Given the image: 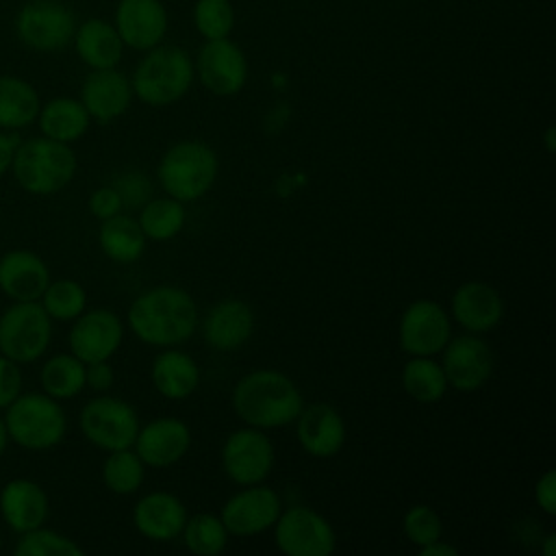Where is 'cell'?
Returning <instances> with one entry per match:
<instances>
[{"mask_svg":"<svg viewBox=\"0 0 556 556\" xmlns=\"http://www.w3.org/2000/svg\"><path fill=\"white\" fill-rule=\"evenodd\" d=\"M113 26L124 46L148 52L167 33V11L161 0H119Z\"/></svg>","mask_w":556,"mask_h":556,"instance_id":"44dd1931","label":"cell"},{"mask_svg":"<svg viewBox=\"0 0 556 556\" xmlns=\"http://www.w3.org/2000/svg\"><path fill=\"white\" fill-rule=\"evenodd\" d=\"M98 243L109 261L130 265L143 256L148 239L135 217L117 213L109 219H102L98 230Z\"/></svg>","mask_w":556,"mask_h":556,"instance_id":"f1b7e54d","label":"cell"},{"mask_svg":"<svg viewBox=\"0 0 556 556\" xmlns=\"http://www.w3.org/2000/svg\"><path fill=\"white\" fill-rule=\"evenodd\" d=\"M137 222H139L146 239L169 241L185 228L187 211H185L182 202H178L169 195L154 198V200H148L139 208Z\"/></svg>","mask_w":556,"mask_h":556,"instance_id":"d6a6232c","label":"cell"},{"mask_svg":"<svg viewBox=\"0 0 556 556\" xmlns=\"http://www.w3.org/2000/svg\"><path fill=\"white\" fill-rule=\"evenodd\" d=\"M295 437L300 447L313 458H332L345 445L348 428L341 413L326 404L317 402L304 406L295 419Z\"/></svg>","mask_w":556,"mask_h":556,"instance_id":"ffe728a7","label":"cell"},{"mask_svg":"<svg viewBox=\"0 0 556 556\" xmlns=\"http://www.w3.org/2000/svg\"><path fill=\"white\" fill-rule=\"evenodd\" d=\"M150 380L163 397L185 400L195 393L200 384V367L187 352L167 348L152 361Z\"/></svg>","mask_w":556,"mask_h":556,"instance_id":"4316f807","label":"cell"},{"mask_svg":"<svg viewBox=\"0 0 556 556\" xmlns=\"http://www.w3.org/2000/svg\"><path fill=\"white\" fill-rule=\"evenodd\" d=\"M115 371L109 361H96L85 365V384L93 391H109L113 387Z\"/></svg>","mask_w":556,"mask_h":556,"instance_id":"ee69618b","label":"cell"},{"mask_svg":"<svg viewBox=\"0 0 556 556\" xmlns=\"http://www.w3.org/2000/svg\"><path fill=\"white\" fill-rule=\"evenodd\" d=\"M274 543L287 556H328L337 547V534L321 513L289 506L274 523Z\"/></svg>","mask_w":556,"mask_h":556,"instance_id":"30bf717a","label":"cell"},{"mask_svg":"<svg viewBox=\"0 0 556 556\" xmlns=\"http://www.w3.org/2000/svg\"><path fill=\"white\" fill-rule=\"evenodd\" d=\"M41 391L59 402L72 400L83 393L85 384V363L72 352L54 354L43 361L39 369Z\"/></svg>","mask_w":556,"mask_h":556,"instance_id":"4dcf8cb0","label":"cell"},{"mask_svg":"<svg viewBox=\"0 0 556 556\" xmlns=\"http://www.w3.org/2000/svg\"><path fill=\"white\" fill-rule=\"evenodd\" d=\"M441 354H443L441 367H443L447 387L456 391H463V393L478 391L489 382L493 374V365H495L493 352L489 343L480 339V334L465 332L458 337H450Z\"/></svg>","mask_w":556,"mask_h":556,"instance_id":"4fadbf2b","label":"cell"},{"mask_svg":"<svg viewBox=\"0 0 556 556\" xmlns=\"http://www.w3.org/2000/svg\"><path fill=\"white\" fill-rule=\"evenodd\" d=\"M72 43L78 59L89 70L117 67V63L122 61L124 43L115 26L106 20L91 17V20H85L83 24H76Z\"/></svg>","mask_w":556,"mask_h":556,"instance_id":"484cf974","label":"cell"},{"mask_svg":"<svg viewBox=\"0 0 556 556\" xmlns=\"http://www.w3.org/2000/svg\"><path fill=\"white\" fill-rule=\"evenodd\" d=\"M52 343V319L39 302H11L0 313V354L17 365L39 361Z\"/></svg>","mask_w":556,"mask_h":556,"instance_id":"52a82bcc","label":"cell"},{"mask_svg":"<svg viewBox=\"0 0 556 556\" xmlns=\"http://www.w3.org/2000/svg\"><path fill=\"white\" fill-rule=\"evenodd\" d=\"M402 389L419 404H434L447 391V380L441 363L432 356H410L402 367Z\"/></svg>","mask_w":556,"mask_h":556,"instance_id":"1f68e13d","label":"cell"},{"mask_svg":"<svg viewBox=\"0 0 556 556\" xmlns=\"http://www.w3.org/2000/svg\"><path fill=\"white\" fill-rule=\"evenodd\" d=\"M280 510V495L271 486L258 482L248 484L232 497H228L219 510V519L226 526L228 534L254 536L274 528Z\"/></svg>","mask_w":556,"mask_h":556,"instance_id":"9a60e30c","label":"cell"},{"mask_svg":"<svg viewBox=\"0 0 556 556\" xmlns=\"http://www.w3.org/2000/svg\"><path fill=\"white\" fill-rule=\"evenodd\" d=\"M554 135H556V130H554V126H549L547 130H545V150L552 154L554 150H556V141H554Z\"/></svg>","mask_w":556,"mask_h":556,"instance_id":"681fc988","label":"cell"},{"mask_svg":"<svg viewBox=\"0 0 556 556\" xmlns=\"http://www.w3.org/2000/svg\"><path fill=\"white\" fill-rule=\"evenodd\" d=\"M146 478V465L132 447L113 450L102 463V482L115 495H132Z\"/></svg>","mask_w":556,"mask_h":556,"instance_id":"836d02e7","label":"cell"},{"mask_svg":"<svg viewBox=\"0 0 556 556\" xmlns=\"http://www.w3.org/2000/svg\"><path fill=\"white\" fill-rule=\"evenodd\" d=\"M83 437L98 450L113 452L132 447L139 432L137 410L113 395H98L89 400L78 415Z\"/></svg>","mask_w":556,"mask_h":556,"instance_id":"ba28073f","label":"cell"},{"mask_svg":"<svg viewBox=\"0 0 556 556\" xmlns=\"http://www.w3.org/2000/svg\"><path fill=\"white\" fill-rule=\"evenodd\" d=\"M9 441L26 452L56 447L67 434V415L59 400L43 391H22L4 410Z\"/></svg>","mask_w":556,"mask_h":556,"instance_id":"277c9868","label":"cell"},{"mask_svg":"<svg viewBox=\"0 0 556 556\" xmlns=\"http://www.w3.org/2000/svg\"><path fill=\"white\" fill-rule=\"evenodd\" d=\"M421 556H456L458 547H454L452 543H445L443 539H437L424 547H419Z\"/></svg>","mask_w":556,"mask_h":556,"instance_id":"bcb514c9","label":"cell"},{"mask_svg":"<svg viewBox=\"0 0 556 556\" xmlns=\"http://www.w3.org/2000/svg\"><path fill=\"white\" fill-rule=\"evenodd\" d=\"M50 278L46 261L33 250L13 248L0 256V293L9 302H39Z\"/></svg>","mask_w":556,"mask_h":556,"instance_id":"7402d4cb","label":"cell"},{"mask_svg":"<svg viewBox=\"0 0 556 556\" xmlns=\"http://www.w3.org/2000/svg\"><path fill=\"white\" fill-rule=\"evenodd\" d=\"M20 135L11 130H0V178L11 172V163L20 143Z\"/></svg>","mask_w":556,"mask_h":556,"instance_id":"f6af8a7d","label":"cell"},{"mask_svg":"<svg viewBox=\"0 0 556 556\" xmlns=\"http://www.w3.org/2000/svg\"><path fill=\"white\" fill-rule=\"evenodd\" d=\"M452 337V317L434 300H415L400 315L397 341L410 356H437Z\"/></svg>","mask_w":556,"mask_h":556,"instance_id":"7c38bea8","label":"cell"},{"mask_svg":"<svg viewBox=\"0 0 556 556\" xmlns=\"http://www.w3.org/2000/svg\"><path fill=\"white\" fill-rule=\"evenodd\" d=\"M534 502L547 517L556 515V471L554 469H547L539 476L534 484Z\"/></svg>","mask_w":556,"mask_h":556,"instance_id":"7bdbcfd3","label":"cell"},{"mask_svg":"<svg viewBox=\"0 0 556 556\" xmlns=\"http://www.w3.org/2000/svg\"><path fill=\"white\" fill-rule=\"evenodd\" d=\"M185 547L195 556H217L224 552L228 543V530L222 523L219 515L211 513H198L193 517H187L185 528L180 532Z\"/></svg>","mask_w":556,"mask_h":556,"instance_id":"d590c367","label":"cell"},{"mask_svg":"<svg viewBox=\"0 0 556 556\" xmlns=\"http://www.w3.org/2000/svg\"><path fill=\"white\" fill-rule=\"evenodd\" d=\"M9 432H7V426H4V419H2V415H0V458L4 456V452H7V447H9Z\"/></svg>","mask_w":556,"mask_h":556,"instance_id":"c3c4849f","label":"cell"},{"mask_svg":"<svg viewBox=\"0 0 556 556\" xmlns=\"http://www.w3.org/2000/svg\"><path fill=\"white\" fill-rule=\"evenodd\" d=\"M193 70L202 87L219 98L239 93L248 83V59L228 37L204 41Z\"/></svg>","mask_w":556,"mask_h":556,"instance_id":"5bb4252c","label":"cell"},{"mask_svg":"<svg viewBox=\"0 0 556 556\" xmlns=\"http://www.w3.org/2000/svg\"><path fill=\"white\" fill-rule=\"evenodd\" d=\"M39 304L52 321H74L87 308V291L74 278H50Z\"/></svg>","mask_w":556,"mask_h":556,"instance_id":"e575fe53","label":"cell"},{"mask_svg":"<svg viewBox=\"0 0 556 556\" xmlns=\"http://www.w3.org/2000/svg\"><path fill=\"white\" fill-rule=\"evenodd\" d=\"M22 365L0 354V410H4L24 389Z\"/></svg>","mask_w":556,"mask_h":556,"instance_id":"60d3db41","label":"cell"},{"mask_svg":"<svg viewBox=\"0 0 556 556\" xmlns=\"http://www.w3.org/2000/svg\"><path fill=\"white\" fill-rule=\"evenodd\" d=\"M50 500L46 489L30 478H13L0 486V517L15 534L48 521Z\"/></svg>","mask_w":556,"mask_h":556,"instance_id":"603a6c76","label":"cell"},{"mask_svg":"<svg viewBox=\"0 0 556 556\" xmlns=\"http://www.w3.org/2000/svg\"><path fill=\"white\" fill-rule=\"evenodd\" d=\"M76 167L72 146L39 135L17 143L9 174L30 195H54L74 180Z\"/></svg>","mask_w":556,"mask_h":556,"instance_id":"3957f363","label":"cell"},{"mask_svg":"<svg viewBox=\"0 0 556 556\" xmlns=\"http://www.w3.org/2000/svg\"><path fill=\"white\" fill-rule=\"evenodd\" d=\"M0 549H2V532H0Z\"/></svg>","mask_w":556,"mask_h":556,"instance_id":"f907efd6","label":"cell"},{"mask_svg":"<svg viewBox=\"0 0 556 556\" xmlns=\"http://www.w3.org/2000/svg\"><path fill=\"white\" fill-rule=\"evenodd\" d=\"M13 554L15 556H83L85 549L67 534L46 528L43 523L39 528L17 534Z\"/></svg>","mask_w":556,"mask_h":556,"instance_id":"8d00e7d4","label":"cell"},{"mask_svg":"<svg viewBox=\"0 0 556 556\" xmlns=\"http://www.w3.org/2000/svg\"><path fill=\"white\" fill-rule=\"evenodd\" d=\"M222 469L241 486L263 482L276 463L274 443L261 428H239L230 432L222 445Z\"/></svg>","mask_w":556,"mask_h":556,"instance_id":"8fae6325","label":"cell"},{"mask_svg":"<svg viewBox=\"0 0 556 556\" xmlns=\"http://www.w3.org/2000/svg\"><path fill=\"white\" fill-rule=\"evenodd\" d=\"M402 530L406 534V539L417 545L424 547L437 539H441L443 534V523L439 513L428 506V504H415L410 506L404 517H402Z\"/></svg>","mask_w":556,"mask_h":556,"instance_id":"f35d334b","label":"cell"},{"mask_svg":"<svg viewBox=\"0 0 556 556\" xmlns=\"http://www.w3.org/2000/svg\"><path fill=\"white\" fill-rule=\"evenodd\" d=\"M193 24L204 41L224 39L232 33L235 9L230 0H198L193 7Z\"/></svg>","mask_w":556,"mask_h":556,"instance_id":"74e56055","label":"cell"},{"mask_svg":"<svg viewBox=\"0 0 556 556\" xmlns=\"http://www.w3.org/2000/svg\"><path fill=\"white\" fill-rule=\"evenodd\" d=\"M74 11L61 0H28L15 17L17 39L37 52H56L72 43Z\"/></svg>","mask_w":556,"mask_h":556,"instance_id":"9c48e42d","label":"cell"},{"mask_svg":"<svg viewBox=\"0 0 556 556\" xmlns=\"http://www.w3.org/2000/svg\"><path fill=\"white\" fill-rule=\"evenodd\" d=\"M195 78L191 56L178 46H154L137 63L132 93L148 106H169L187 96Z\"/></svg>","mask_w":556,"mask_h":556,"instance_id":"8992f818","label":"cell"},{"mask_svg":"<svg viewBox=\"0 0 556 556\" xmlns=\"http://www.w3.org/2000/svg\"><path fill=\"white\" fill-rule=\"evenodd\" d=\"M450 313L463 330L484 334L504 319V298L482 280H467L452 293Z\"/></svg>","mask_w":556,"mask_h":556,"instance_id":"d6986e66","label":"cell"},{"mask_svg":"<svg viewBox=\"0 0 556 556\" xmlns=\"http://www.w3.org/2000/svg\"><path fill=\"white\" fill-rule=\"evenodd\" d=\"M113 187L117 189L122 204L130 208H141L150 200L152 191V185L143 172H126L113 182Z\"/></svg>","mask_w":556,"mask_h":556,"instance_id":"ab89813d","label":"cell"},{"mask_svg":"<svg viewBox=\"0 0 556 556\" xmlns=\"http://www.w3.org/2000/svg\"><path fill=\"white\" fill-rule=\"evenodd\" d=\"M39 106L41 98L28 80L0 74V130L20 132L35 124Z\"/></svg>","mask_w":556,"mask_h":556,"instance_id":"f546056e","label":"cell"},{"mask_svg":"<svg viewBox=\"0 0 556 556\" xmlns=\"http://www.w3.org/2000/svg\"><path fill=\"white\" fill-rule=\"evenodd\" d=\"M124 341V324L111 308H85L67 332L70 352L85 365L109 361Z\"/></svg>","mask_w":556,"mask_h":556,"instance_id":"2e32d148","label":"cell"},{"mask_svg":"<svg viewBox=\"0 0 556 556\" xmlns=\"http://www.w3.org/2000/svg\"><path fill=\"white\" fill-rule=\"evenodd\" d=\"M217 174V152L198 139H185L169 146L156 167L161 189L182 204L204 198L213 189Z\"/></svg>","mask_w":556,"mask_h":556,"instance_id":"5b68a950","label":"cell"},{"mask_svg":"<svg viewBox=\"0 0 556 556\" xmlns=\"http://www.w3.org/2000/svg\"><path fill=\"white\" fill-rule=\"evenodd\" d=\"M35 124L43 137L72 146L85 137L91 117L78 98L56 96L48 102H41Z\"/></svg>","mask_w":556,"mask_h":556,"instance_id":"83f0119b","label":"cell"},{"mask_svg":"<svg viewBox=\"0 0 556 556\" xmlns=\"http://www.w3.org/2000/svg\"><path fill=\"white\" fill-rule=\"evenodd\" d=\"M302 408V391L278 369H254L239 378L232 389V410L252 428L271 430L289 426Z\"/></svg>","mask_w":556,"mask_h":556,"instance_id":"7a4b0ae2","label":"cell"},{"mask_svg":"<svg viewBox=\"0 0 556 556\" xmlns=\"http://www.w3.org/2000/svg\"><path fill=\"white\" fill-rule=\"evenodd\" d=\"M87 208L96 219L102 222V219H109V217L122 213L124 204H122L117 189L113 185H106V187H98L91 191V195L87 200Z\"/></svg>","mask_w":556,"mask_h":556,"instance_id":"b9f144b4","label":"cell"},{"mask_svg":"<svg viewBox=\"0 0 556 556\" xmlns=\"http://www.w3.org/2000/svg\"><path fill=\"white\" fill-rule=\"evenodd\" d=\"M198 304L189 291L159 285L139 293L126 313L130 332L156 348H174L189 341L198 328Z\"/></svg>","mask_w":556,"mask_h":556,"instance_id":"6da1fadb","label":"cell"},{"mask_svg":"<svg viewBox=\"0 0 556 556\" xmlns=\"http://www.w3.org/2000/svg\"><path fill=\"white\" fill-rule=\"evenodd\" d=\"M543 556H554L556 554V534L549 532L545 539H543V547H541Z\"/></svg>","mask_w":556,"mask_h":556,"instance_id":"7dc6e473","label":"cell"},{"mask_svg":"<svg viewBox=\"0 0 556 556\" xmlns=\"http://www.w3.org/2000/svg\"><path fill=\"white\" fill-rule=\"evenodd\" d=\"M254 332V311L239 298L213 304L202 319V337L217 352L239 350Z\"/></svg>","mask_w":556,"mask_h":556,"instance_id":"cb8c5ba5","label":"cell"},{"mask_svg":"<svg viewBox=\"0 0 556 556\" xmlns=\"http://www.w3.org/2000/svg\"><path fill=\"white\" fill-rule=\"evenodd\" d=\"M191 447V428L176 417H159L139 426L132 450L146 467L165 469L176 465Z\"/></svg>","mask_w":556,"mask_h":556,"instance_id":"e0dca14e","label":"cell"},{"mask_svg":"<svg viewBox=\"0 0 556 556\" xmlns=\"http://www.w3.org/2000/svg\"><path fill=\"white\" fill-rule=\"evenodd\" d=\"M130 78L117 67L91 70L80 85V102L87 109L91 122L111 124L122 117L132 102Z\"/></svg>","mask_w":556,"mask_h":556,"instance_id":"ac0fdd59","label":"cell"},{"mask_svg":"<svg viewBox=\"0 0 556 556\" xmlns=\"http://www.w3.org/2000/svg\"><path fill=\"white\" fill-rule=\"evenodd\" d=\"M187 506L180 497L167 491H152L132 506V526L135 530L159 543H167L180 536L187 521Z\"/></svg>","mask_w":556,"mask_h":556,"instance_id":"d4e9b609","label":"cell"}]
</instances>
